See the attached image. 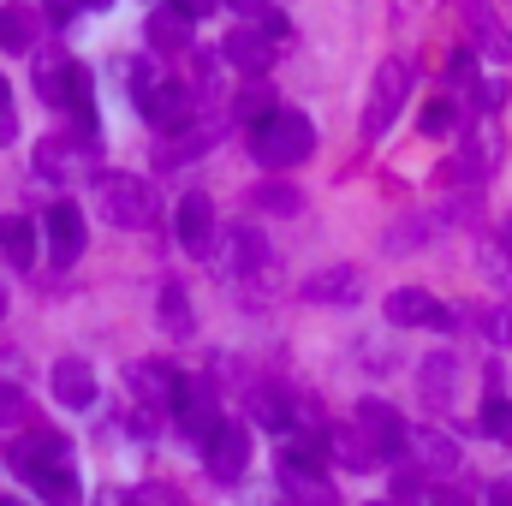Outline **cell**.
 <instances>
[{"mask_svg": "<svg viewBox=\"0 0 512 506\" xmlns=\"http://www.w3.org/2000/svg\"><path fill=\"white\" fill-rule=\"evenodd\" d=\"M310 143H316V131L298 108H268L251 126V155L262 167H298L310 155Z\"/></svg>", "mask_w": 512, "mask_h": 506, "instance_id": "obj_1", "label": "cell"}, {"mask_svg": "<svg viewBox=\"0 0 512 506\" xmlns=\"http://www.w3.org/2000/svg\"><path fill=\"white\" fill-rule=\"evenodd\" d=\"M36 96L48 108H72V120L90 131L96 126V96H90V72L66 54H42L36 60Z\"/></svg>", "mask_w": 512, "mask_h": 506, "instance_id": "obj_2", "label": "cell"}, {"mask_svg": "<svg viewBox=\"0 0 512 506\" xmlns=\"http://www.w3.org/2000/svg\"><path fill=\"white\" fill-rule=\"evenodd\" d=\"M102 215L114 221V227H126V233H143V227H155V191H149V179H137V173H114V179H102Z\"/></svg>", "mask_w": 512, "mask_h": 506, "instance_id": "obj_3", "label": "cell"}, {"mask_svg": "<svg viewBox=\"0 0 512 506\" xmlns=\"http://www.w3.org/2000/svg\"><path fill=\"white\" fill-rule=\"evenodd\" d=\"M203 465H209L215 483H239L245 465H251V429L233 423V417H221V423L209 429V441H203Z\"/></svg>", "mask_w": 512, "mask_h": 506, "instance_id": "obj_4", "label": "cell"}, {"mask_svg": "<svg viewBox=\"0 0 512 506\" xmlns=\"http://www.w3.org/2000/svg\"><path fill=\"white\" fill-rule=\"evenodd\" d=\"M387 322H399V328H453V310L435 292L399 286V292H387Z\"/></svg>", "mask_w": 512, "mask_h": 506, "instance_id": "obj_5", "label": "cell"}, {"mask_svg": "<svg viewBox=\"0 0 512 506\" xmlns=\"http://www.w3.org/2000/svg\"><path fill=\"white\" fill-rule=\"evenodd\" d=\"M42 233H48V256H54L60 268H72V262L84 256V209H78V203H54V209L42 215Z\"/></svg>", "mask_w": 512, "mask_h": 506, "instance_id": "obj_6", "label": "cell"}, {"mask_svg": "<svg viewBox=\"0 0 512 506\" xmlns=\"http://www.w3.org/2000/svg\"><path fill=\"white\" fill-rule=\"evenodd\" d=\"M405 90H411V72H405V60H387L382 72H376V96H370V114H364V131H370V137H382V131L393 126V114H399Z\"/></svg>", "mask_w": 512, "mask_h": 506, "instance_id": "obj_7", "label": "cell"}, {"mask_svg": "<svg viewBox=\"0 0 512 506\" xmlns=\"http://www.w3.org/2000/svg\"><path fill=\"white\" fill-rule=\"evenodd\" d=\"M173 233H179V245L191 256H203L215 245V209H209V197L203 191H185L179 197V209H173Z\"/></svg>", "mask_w": 512, "mask_h": 506, "instance_id": "obj_8", "label": "cell"}, {"mask_svg": "<svg viewBox=\"0 0 512 506\" xmlns=\"http://www.w3.org/2000/svg\"><path fill=\"white\" fill-rule=\"evenodd\" d=\"M173 417H179V429L197 435V441H209V429L221 423V417H215V393H209L203 381H185V376L173 387Z\"/></svg>", "mask_w": 512, "mask_h": 506, "instance_id": "obj_9", "label": "cell"}, {"mask_svg": "<svg viewBox=\"0 0 512 506\" xmlns=\"http://www.w3.org/2000/svg\"><path fill=\"white\" fill-rule=\"evenodd\" d=\"M66 459H72V447H66L54 429H36V435H24V441L12 447V471H18L24 483H30L36 471H54V465H66Z\"/></svg>", "mask_w": 512, "mask_h": 506, "instance_id": "obj_10", "label": "cell"}, {"mask_svg": "<svg viewBox=\"0 0 512 506\" xmlns=\"http://www.w3.org/2000/svg\"><path fill=\"white\" fill-rule=\"evenodd\" d=\"M84 167H90V149H84V143H72V137H42V143H36V173H42V179L66 185V179H78Z\"/></svg>", "mask_w": 512, "mask_h": 506, "instance_id": "obj_11", "label": "cell"}, {"mask_svg": "<svg viewBox=\"0 0 512 506\" xmlns=\"http://www.w3.org/2000/svg\"><path fill=\"white\" fill-rule=\"evenodd\" d=\"M54 399H60L66 411H90V405H96V376H90L84 358H60V364H54Z\"/></svg>", "mask_w": 512, "mask_h": 506, "instance_id": "obj_12", "label": "cell"}, {"mask_svg": "<svg viewBox=\"0 0 512 506\" xmlns=\"http://www.w3.org/2000/svg\"><path fill=\"white\" fill-rule=\"evenodd\" d=\"M411 447H417V471H429V477H453V471H459V441H453V435L417 429Z\"/></svg>", "mask_w": 512, "mask_h": 506, "instance_id": "obj_13", "label": "cell"}, {"mask_svg": "<svg viewBox=\"0 0 512 506\" xmlns=\"http://www.w3.org/2000/svg\"><path fill=\"white\" fill-rule=\"evenodd\" d=\"M358 429L376 441V453H399L405 447V423L393 417V405H382V399H364L358 405Z\"/></svg>", "mask_w": 512, "mask_h": 506, "instance_id": "obj_14", "label": "cell"}, {"mask_svg": "<svg viewBox=\"0 0 512 506\" xmlns=\"http://www.w3.org/2000/svg\"><path fill=\"white\" fill-rule=\"evenodd\" d=\"M227 60H233L239 72L262 78L268 60H274V36H268V30H233V36H227Z\"/></svg>", "mask_w": 512, "mask_h": 506, "instance_id": "obj_15", "label": "cell"}, {"mask_svg": "<svg viewBox=\"0 0 512 506\" xmlns=\"http://www.w3.org/2000/svg\"><path fill=\"white\" fill-rule=\"evenodd\" d=\"M143 114H149V126H161V131H179L185 126V114H191V96H185V84H155V96L143 102Z\"/></svg>", "mask_w": 512, "mask_h": 506, "instance_id": "obj_16", "label": "cell"}, {"mask_svg": "<svg viewBox=\"0 0 512 506\" xmlns=\"http://www.w3.org/2000/svg\"><path fill=\"white\" fill-rule=\"evenodd\" d=\"M126 381H131V393L149 399V405H173V387H179V376L167 364H131Z\"/></svg>", "mask_w": 512, "mask_h": 506, "instance_id": "obj_17", "label": "cell"}, {"mask_svg": "<svg viewBox=\"0 0 512 506\" xmlns=\"http://www.w3.org/2000/svg\"><path fill=\"white\" fill-rule=\"evenodd\" d=\"M0 251L12 268H30L36 262V221H24V215H0Z\"/></svg>", "mask_w": 512, "mask_h": 506, "instance_id": "obj_18", "label": "cell"}, {"mask_svg": "<svg viewBox=\"0 0 512 506\" xmlns=\"http://www.w3.org/2000/svg\"><path fill=\"white\" fill-rule=\"evenodd\" d=\"M191 42V12H179V6H161L155 18H149V48H185Z\"/></svg>", "mask_w": 512, "mask_h": 506, "instance_id": "obj_19", "label": "cell"}, {"mask_svg": "<svg viewBox=\"0 0 512 506\" xmlns=\"http://www.w3.org/2000/svg\"><path fill=\"white\" fill-rule=\"evenodd\" d=\"M0 48H12V54L36 48V12L30 6H0Z\"/></svg>", "mask_w": 512, "mask_h": 506, "instance_id": "obj_20", "label": "cell"}, {"mask_svg": "<svg viewBox=\"0 0 512 506\" xmlns=\"http://www.w3.org/2000/svg\"><path fill=\"white\" fill-rule=\"evenodd\" d=\"M30 489H36V495H42L48 506H78V477H72V465L36 471V477H30Z\"/></svg>", "mask_w": 512, "mask_h": 506, "instance_id": "obj_21", "label": "cell"}, {"mask_svg": "<svg viewBox=\"0 0 512 506\" xmlns=\"http://www.w3.org/2000/svg\"><path fill=\"white\" fill-rule=\"evenodd\" d=\"M304 298H334V304H346V298H358V268H334V274H316L310 286H304Z\"/></svg>", "mask_w": 512, "mask_h": 506, "instance_id": "obj_22", "label": "cell"}, {"mask_svg": "<svg viewBox=\"0 0 512 506\" xmlns=\"http://www.w3.org/2000/svg\"><path fill=\"white\" fill-rule=\"evenodd\" d=\"M268 256H262V239L251 227H233V245H227V274H256Z\"/></svg>", "mask_w": 512, "mask_h": 506, "instance_id": "obj_23", "label": "cell"}, {"mask_svg": "<svg viewBox=\"0 0 512 506\" xmlns=\"http://www.w3.org/2000/svg\"><path fill=\"white\" fill-rule=\"evenodd\" d=\"M161 328H167V334H191V298H185L179 280L161 286Z\"/></svg>", "mask_w": 512, "mask_h": 506, "instance_id": "obj_24", "label": "cell"}, {"mask_svg": "<svg viewBox=\"0 0 512 506\" xmlns=\"http://www.w3.org/2000/svg\"><path fill=\"white\" fill-rule=\"evenodd\" d=\"M328 441L346 453L340 465H352V471H370V465H382V453L370 447V435H352V429H340V435H328Z\"/></svg>", "mask_w": 512, "mask_h": 506, "instance_id": "obj_25", "label": "cell"}, {"mask_svg": "<svg viewBox=\"0 0 512 506\" xmlns=\"http://www.w3.org/2000/svg\"><path fill=\"white\" fill-rule=\"evenodd\" d=\"M251 411H256V423H262V429H274V435H280V429H292V411H286V399H280V393H268V387L251 399Z\"/></svg>", "mask_w": 512, "mask_h": 506, "instance_id": "obj_26", "label": "cell"}, {"mask_svg": "<svg viewBox=\"0 0 512 506\" xmlns=\"http://www.w3.org/2000/svg\"><path fill=\"white\" fill-rule=\"evenodd\" d=\"M477 42H483V48H489L495 60H512V42L501 36V24L489 18V6H477Z\"/></svg>", "mask_w": 512, "mask_h": 506, "instance_id": "obj_27", "label": "cell"}, {"mask_svg": "<svg viewBox=\"0 0 512 506\" xmlns=\"http://www.w3.org/2000/svg\"><path fill=\"white\" fill-rule=\"evenodd\" d=\"M423 387H429V399H435V405H447V393H453V358H429Z\"/></svg>", "mask_w": 512, "mask_h": 506, "instance_id": "obj_28", "label": "cell"}, {"mask_svg": "<svg viewBox=\"0 0 512 506\" xmlns=\"http://www.w3.org/2000/svg\"><path fill=\"white\" fill-rule=\"evenodd\" d=\"M483 429H489L495 441H512V399H489V405H483Z\"/></svg>", "mask_w": 512, "mask_h": 506, "instance_id": "obj_29", "label": "cell"}, {"mask_svg": "<svg viewBox=\"0 0 512 506\" xmlns=\"http://www.w3.org/2000/svg\"><path fill=\"white\" fill-rule=\"evenodd\" d=\"M417 131H423V137H447V131H453V102H429Z\"/></svg>", "mask_w": 512, "mask_h": 506, "instance_id": "obj_30", "label": "cell"}, {"mask_svg": "<svg viewBox=\"0 0 512 506\" xmlns=\"http://www.w3.org/2000/svg\"><path fill=\"white\" fill-rule=\"evenodd\" d=\"M18 423H24V393L0 387V429H18Z\"/></svg>", "mask_w": 512, "mask_h": 506, "instance_id": "obj_31", "label": "cell"}, {"mask_svg": "<svg viewBox=\"0 0 512 506\" xmlns=\"http://www.w3.org/2000/svg\"><path fill=\"white\" fill-rule=\"evenodd\" d=\"M72 12H78V0H48V18H54V24H66Z\"/></svg>", "mask_w": 512, "mask_h": 506, "instance_id": "obj_32", "label": "cell"}, {"mask_svg": "<svg viewBox=\"0 0 512 506\" xmlns=\"http://www.w3.org/2000/svg\"><path fill=\"white\" fill-rule=\"evenodd\" d=\"M209 6H215V0H179V12H191V18H197V12H209Z\"/></svg>", "mask_w": 512, "mask_h": 506, "instance_id": "obj_33", "label": "cell"}, {"mask_svg": "<svg viewBox=\"0 0 512 506\" xmlns=\"http://www.w3.org/2000/svg\"><path fill=\"white\" fill-rule=\"evenodd\" d=\"M0 143H12V114L0 108Z\"/></svg>", "mask_w": 512, "mask_h": 506, "instance_id": "obj_34", "label": "cell"}, {"mask_svg": "<svg viewBox=\"0 0 512 506\" xmlns=\"http://www.w3.org/2000/svg\"><path fill=\"white\" fill-rule=\"evenodd\" d=\"M233 6H239V12H262V6H268V0H233Z\"/></svg>", "mask_w": 512, "mask_h": 506, "instance_id": "obj_35", "label": "cell"}, {"mask_svg": "<svg viewBox=\"0 0 512 506\" xmlns=\"http://www.w3.org/2000/svg\"><path fill=\"white\" fill-rule=\"evenodd\" d=\"M78 6H90V12H108V6H114V0H78Z\"/></svg>", "mask_w": 512, "mask_h": 506, "instance_id": "obj_36", "label": "cell"}, {"mask_svg": "<svg viewBox=\"0 0 512 506\" xmlns=\"http://www.w3.org/2000/svg\"><path fill=\"white\" fill-rule=\"evenodd\" d=\"M0 316H6V286H0Z\"/></svg>", "mask_w": 512, "mask_h": 506, "instance_id": "obj_37", "label": "cell"}, {"mask_svg": "<svg viewBox=\"0 0 512 506\" xmlns=\"http://www.w3.org/2000/svg\"><path fill=\"white\" fill-rule=\"evenodd\" d=\"M0 108H6V78H0Z\"/></svg>", "mask_w": 512, "mask_h": 506, "instance_id": "obj_38", "label": "cell"}, {"mask_svg": "<svg viewBox=\"0 0 512 506\" xmlns=\"http://www.w3.org/2000/svg\"><path fill=\"white\" fill-rule=\"evenodd\" d=\"M0 506H18V501H0Z\"/></svg>", "mask_w": 512, "mask_h": 506, "instance_id": "obj_39", "label": "cell"}]
</instances>
